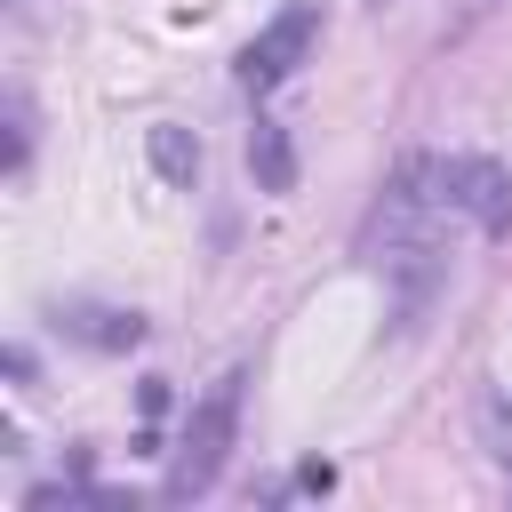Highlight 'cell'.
Instances as JSON below:
<instances>
[{
  "mask_svg": "<svg viewBox=\"0 0 512 512\" xmlns=\"http://www.w3.org/2000/svg\"><path fill=\"white\" fill-rule=\"evenodd\" d=\"M416 176L432 184V192H424L432 208H456V216H472L480 232H504V224H512V176H504L496 160H472V152H464V160H424Z\"/></svg>",
  "mask_w": 512,
  "mask_h": 512,
  "instance_id": "obj_1",
  "label": "cell"
},
{
  "mask_svg": "<svg viewBox=\"0 0 512 512\" xmlns=\"http://www.w3.org/2000/svg\"><path fill=\"white\" fill-rule=\"evenodd\" d=\"M232 408H240V376H224V384L200 400V416H192V432H184V448H176V464H168V496H176V504H184V496H200V488L224 472Z\"/></svg>",
  "mask_w": 512,
  "mask_h": 512,
  "instance_id": "obj_2",
  "label": "cell"
},
{
  "mask_svg": "<svg viewBox=\"0 0 512 512\" xmlns=\"http://www.w3.org/2000/svg\"><path fill=\"white\" fill-rule=\"evenodd\" d=\"M312 32H320V16L296 0V8H280V24L264 32V40H248V56H240V80L248 88H272V80H288L296 72V56L312 48Z\"/></svg>",
  "mask_w": 512,
  "mask_h": 512,
  "instance_id": "obj_3",
  "label": "cell"
},
{
  "mask_svg": "<svg viewBox=\"0 0 512 512\" xmlns=\"http://www.w3.org/2000/svg\"><path fill=\"white\" fill-rule=\"evenodd\" d=\"M248 160H256V176H264V192H288V184H296V160H288V136H280L272 120H256V136H248Z\"/></svg>",
  "mask_w": 512,
  "mask_h": 512,
  "instance_id": "obj_4",
  "label": "cell"
},
{
  "mask_svg": "<svg viewBox=\"0 0 512 512\" xmlns=\"http://www.w3.org/2000/svg\"><path fill=\"white\" fill-rule=\"evenodd\" d=\"M152 160H160V168H168V176H176V184H184V176H192V168H200V152H192V144H184V136H176V128H152Z\"/></svg>",
  "mask_w": 512,
  "mask_h": 512,
  "instance_id": "obj_5",
  "label": "cell"
},
{
  "mask_svg": "<svg viewBox=\"0 0 512 512\" xmlns=\"http://www.w3.org/2000/svg\"><path fill=\"white\" fill-rule=\"evenodd\" d=\"M88 336H96V344H136V320H120V312H88Z\"/></svg>",
  "mask_w": 512,
  "mask_h": 512,
  "instance_id": "obj_6",
  "label": "cell"
}]
</instances>
